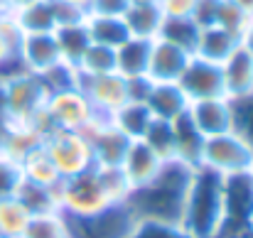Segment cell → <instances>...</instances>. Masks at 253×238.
<instances>
[{"instance_id":"3957f363","label":"cell","mask_w":253,"mask_h":238,"mask_svg":"<svg viewBox=\"0 0 253 238\" xmlns=\"http://www.w3.org/2000/svg\"><path fill=\"white\" fill-rule=\"evenodd\" d=\"M57 201H59V211L69 219H86L116 204L106 192V187L101 184L96 167H91L84 174L62 179V184L57 187Z\"/></svg>"},{"instance_id":"6da1fadb","label":"cell","mask_w":253,"mask_h":238,"mask_svg":"<svg viewBox=\"0 0 253 238\" xmlns=\"http://www.w3.org/2000/svg\"><path fill=\"white\" fill-rule=\"evenodd\" d=\"M192 174H194L192 167H187L177 159H168L153 182H148L138 189H130V194L123 204L128 206L135 224L182 226L184 201H187Z\"/></svg>"},{"instance_id":"f1b7e54d","label":"cell","mask_w":253,"mask_h":238,"mask_svg":"<svg viewBox=\"0 0 253 238\" xmlns=\"http://www.w3.org/2000/svg\"><path fill=\"white\" fill-rule=\"evenodd\" d=\"M158 37L174 44V47H179V49H184V52H189V54H194L199 27L192 22V17H165Z\"/></svg>"},{"instance_id":"8fae6325","label":"cell","mask_w":253,"mask_h":238,"mask_svg":"<svg viewBox=\"0 0 253 238\" xmlns=\"http://www.w3.org/2000/svg\"><path fill=\"white\" fill-rule=\"evenodd\" d=\"M179 88L184 91V96L192 101H202V98H214V96H224V79H221V64L207 62L202 57H189L184 72L179 74Z\"/></svg>"},{"instance_id":"74e56055","label":"cell","mask_w":253,"mask_h":238,"mask_svg":"<svg viewBox=\"0 0 253 238\" xmlns=\"http://www.w3.org/2000/svg\"><path fill=\"white\" fill-rule=\"evenodd\" d=\"M130 238H189L182 226L168 224H135Z\"/></svg>"},{"instance_id":"cb8c5ba5","label":"cell","mask_w":253,"mask_h":238,"mask_svg":"<svg viewBox=\"0 0 253 238\" xmlns=\"http://www.w3.org/2000/svg\"><path fill=\"white\" fill-rule=\"evenodd\" d=\"M86 32H88V40L93 44H103V47H121L130 35H128V27L123 22V17H113V15H93V12H86L84 17Z\"/></svg>"},{"instance_id":"277c9868","label":"cell","mask_w":253,"mask_h":238,"mask_svg":"<svg viewBox=\"0 0 253 238\" xmlns=\"http://www.w3.org/2000/svg\"><path fill=\"white\" fill-rule=\"evenodd\" d=\"M42 148L47 150V155L52 158L54 167L59 169L62 179H69V177H77V174H84L91 167H96V159H93V150H91V143L84 133H77V130H52Z\"/></svg>"},{"instance_id":"9a60e30c","label":"cell","mask_w":253,"mask_h":238,"mask_svg":"<svg viewBox=\"0 0 253 238\" xmlns=\"http://www.w3.org/2000/svg\"><path fill=\"white\" fill-rule=\"evenodd\" d=\"M189 52L169 44L165 40L155 37L150 42V59H148V72L145 77L150 81H177L189 62Z\"/></svg>"},{"instance_id":"ffe728a7","label":"cell","mask_w":253,"mask_h":238,"mask_svg":"<svg viewBox=\"0 0 253 238\" xmlns=\"http://www.w3.org/2000/svg\"><path fill=\"white\" fill-rule=\"evenodd\" d=\"M172 133H174V159L197 169L207 138L197 130V125L189 120L187 113L179 116L177 120H172Z\"/></svg>"},{"instance_id":"bcb514c9","label":"cell","mask_w":253,"mask_h":238,"mask_svg":"<svg viewBox=\"0 0 253 238\" xmlns=\"http://www.w3.org/2000/svg\"><path fill=\"white\" fill-rule=\"evenodd\" d=\"M7 125H10V120H7V116H5V113H0V145H2V140H5V133H7Z\"/></svg>"},{"instance_id":"8992f818","label":"cell","mask_w":253,"mask_h":238,"mask_svg":"<svg viewBox=\"0 0 253 238\" xmlns=\"http://www.w3.org/2000/svg\"><path fill=\"white\" fill-rule=\"evenodd\" d=\"M199 167H207L221 177H231V174H244L251 172L253 167V153L249 145L236 138L231 130L221 133V135H211L204 140L202 148V159Z\"/></svg>"},{"instance_id":"836d02e7","label":"cell","mask_w":253,"mask_h":238,"mask_svg":"<svg viewBox=\"0 0 253 238\" xmlns=\"http://www.w3.org/2000/svg\"><path fill=\"white\" fill-rule=\"evenodd\" d=\"M158 158L174 159V133H172V123L169 120H160V118H153L145 135L140 138Z\"/></svg>"},{"instance_id":"f6af8a7d","label":"cell","mask_w":253,"mask_h":238,"mask_svg":"<svg viewBox=\"0 0 253 238\" xmlns=\"http://www.w3.org/2000/svg\"><path fill=\"white\" fill-rule=\"evenodd\" d=\"M32 2H37V0H5V10L15 12V10H22V7H27Z\"/></svg>"},{"instance_id":"f35d334b","label":"cell","mask_w":253,"mask_h":238,"mask_svg":"<svg viewBox=\"0 0 253 238\" xmlns=\"http://www.w3.org/2000/svg\"><path fill=\"white\" fill-rule=\"evenodd\" d=\"M219 2L221 0H194L192 7V22L202 30V27H211L216 22V12H219Z\"/></svg>"},{"instance_id":"681fc988","label":"cell","mask_w":253,"mask_h":238,"mask_svg":"<svg viewBox=\"0 0 253 238\" xmlns=\"http://www.w3.org/2000/svg\"><path fill=\"white\" fill-rule=\"evenodd\" d=\"M229 238H249V236H229Z\"/></svg>"},{"instance_id":"f546056e","label":"cell","mask_w":253,"mask_h":238,"mask_svg":"<svg viewBox=\"0 0 253 238\" xmlns=\"http://www.w3.org/2000/svg\"><path fill=\"white\" fill-rule=\"evenodd\" d=\"M116 72V49L103 47V44H88L77 64L79 77H101V74H113Z\"/></svg>"},{"instance_id":"f907efd6","label":"cell","mask_w":253,"mask_h":238,"mask_svg":"<svg viewBox=\"0 0 253 238\" xmlns=\"http://www.w3.org/2000/svg\"><path fill=\"white\" fill-rule=\"evenodd\" d=\"M251 179H253V167H251Z\"/></svg>"},{"instance_id":"4316f807","label":"cell","mask_w":253,"mask_h":238,"mask_svg":"<svg viewBox=\"0 0 253 238\" xmlns=\"http://www.w3.org/2000/svg\"><path fill=\"white\" fill-rule=\"evenodd\" d=\"M108 120H111L128 140H140V138L145 135V130H148L153 116H150V111H148L145 103L128 101V103H123Z\"/></svg>"},{"instance_id":"484cf974","label":"cell","mask_w":253,"mask_h":238,"mask_svg":"<svg viewBox=\"0 0 253 238\" xmlns=\"http://www.w3.org/2000/svg\"><path fill=\"white\" fill-rule=\"evenodd\" d=\"M54 40H57V47H59V57H62V62L77 69L82 54L86 52V47L91 44L84 20H79V22H69V25H59V27L54 30Z\"/></svg>"},{"instance_id":"ab89813d","label":"cell","mask_w":253,"mask_h":238,"mask_svg":"<svg viewBox=\"0 0 253 238\" xmlns=\"http://www.w3.org/2000/svg\"><path fill=\"white\" fill-rule=\"evenodd\" d=\"M130 0H93L91 10L93 15H113V17H123V12L128 10Z\"/></svg>"},{"instance_id":"4dcf8cb0","label":"cell","mask_w":253,"mask_h":238,"mask_svg":"<svg viewBox=\"0 0 253 238\" xmlns=\"http://www.w3.org/2000/svg\"><path fill=\"white\" fill-rule=\"evenodd\" d=\"M22 238H72L69 236V224L62 211H47V214H35L25 229Z\"/></svg>"},{"instance_id":"7a4b0ae2","label":"cell","mask_w":253,"mask_h":238,"mask_svg":"<svg viewBox=\"0 0 253 238\" xmlns=\"http://www.w3.org/2000/svg\"><path fill=\"white\" fill-rule=\"evenodd\" d=\"M182 229L189 238H219L224 231V177L197 167L189 182Z\"/></svg>"},{"instance_id":"5bb4252c","label":"cell","mask_w":253,"mask_h":238,"mask_svg":"<svg viewBox=\"0 0 253 238\" xmlns=\"http://www.w3.org/2000/svg\"><path fill=\"white\" fill-rule=\"evenodd\" d=\"M163 164H165V159L158 158L143 140H130L126 158L121 162V172L126 174L130 189H138V187L153 182L160 174Z\"/></svg>"},{"instance_id":"4fadbf2b","label":"cell","mask_w":253,"mask_h":238,"mask_svg":"<svg viewBox=\"0 0 253 238\" xmlns=\"http://www.w3.org/2000/svg\"><path fill=\"white\" fill-rule=\"evenodd\" d=\"M20 62L27 72L32 74H44L47 69L57 67L62 62L59 47L54 40V32H42V35H22L20 47H17Z\"/></svg>"},{"instance_id":"d4e9b609","label":"cell","mask_w":253,"mask_h":238,"mask_svg":"<svg viewBox=\"0 0 253 238\" xmlns=\"http://www.w3.org/2000/svg\"><path fill=\"white\" fill-rule=\"evenodd\" d=\"M20 169H22V179L25 182H32V184H40V187H49V189H57L62 184L59 169L54 167L52 158L47 155V150L42 145L35 148L32 153H27L25 158L20 159Z\"/></svg>"},{"instance_id":"e0dca14e","label":"cell","mask_w":253,"mask_h":238,"mask_svg":"<svg viewBox=\"0 0 253 238\" xmlns=\"http://www.w3.org/2000/svg\"><path fill=\"white\" fill-rule=\"evenodd\" d=\"M163 10L158 0H130L128 10L123 12V22L130 37L155 40L163 27Z\"/></svg>"},{"instance_id":"30bf717a","label":"cell","mask_w":253,"mask_h":238,"mask_svg":"<svg viewBox=\"0 0 253 238\" xmlns=\"http://www.w3.org/2000/svg\"><path fill=\"white\" fill-rule=\"evenodd\" d=\"M93 150V159L101 167H121V162L126 158V150L130 145V140L103 116H96L88 128L82 130Z\"/></svg>"},{"instance_id":"8d00e7d4","label":"cell","mask_w":253,"mask_h":238,"mask_svg":"<svg viewBox=\"0 0 253 238\" xmlns=\"http://www.w3.org/2000/svg\"><path fill=\"white\" fill-rule=\"evenodd\" d=\"M40 79L44 81L47 93H54V91H62V88H69V86H77L79 74H77L74 67L59 62L57 67H52V69H47L44 74H40Z\"/></svg>"},{"instance_id":"60d3db41","label":"cell","mask_w":253,"mask_h":238,"mask_svg":"<svg viewBox=\"0 0 253 238\" xmlns=\"http://www.w3.org/2000/svg\"><path fill=\"white\" fill-rule=\"evenodd\" d=\"M163 17H192L194 0H158Z\"/></svg>"},{"instance_id":"2e32d148","label":"cell","mask_w":253,"mask_h":238,"mask_svg":"<svg viewBox=\"0 0 253 238\" xmlns=\"http://www.w3.org/2000/svg\"><path fill=\"white\" fill-rule=\"evenodd\" d=\"M145 106H148L153 118L172 123V120H177L179 116L187 113L189 98L184 96V91L179 88L177 81H153L150 93L145 98Z\"/></svg>"},{"instance_id":"7c38bea8","label":"cell","mask_w":253,"mask_h":238,"mask_svg":"<svg viewBox=\"0 0 253 238\" xmlns=\"http://www.w3.org/2000/svg\"><path fill=\"white\" fill-rule=\"evenodd\" d=\"M187 116L204 138L221 135V133L231 130V103L226 96L192 101L187 108Z\"/></svg>"},{"instance_id":"603a6c76","label":"cell","mask_w":253,"mask_h":238,"mask_svg":"<svg viewBox=\"0 0 253 238\" xmlns=\"http://www.w3.org/2000/svg\"><path fill=\"white\" fill-rule=\"evenodd\" d=\"M17 27L22 35H42V32H54L57 30V7L54 0H37L22 10L12 12Z\"/></svg>"},{"instance_id":"ee69618b","label":"cell","mask_w":253,"mask_h":238,"mask_svg":"<svg viewBox=\"0 0 253 238\" xmlns=\"http://www.w3.org/2000/svg\"><path fill=\"white\" fill-rule=\"evenodd\" d=\"M57 2H62V5H69V7H74V10H79V12H88L91 10V2L93 0H57Z\"/></svg>"},{"instance_id":"7dc6e473","label":"cell","mask_w":253,"mask_h":238,"mask_svg":"<svg viewBox=\"0 0 253 238\" xmlns=\"http://www.w3.org/2000/svg\"><path fill=\"white\" fill-rule=\"evenodd\" d=\"M234 2H236V5H241L249 15H253V0H234Z\"/></svg>"},{"instance_id":"d6986e66","label":"cell","mask_w":253,"mask_h":238,"mask_svg":"<svg viewBox=\"0 0 253 238\" xmlns=\"http://www.w3.org/2000/svg\"><path fill=\"white\" fill-rule=\"evenodd\" d=\"M239 49V35L211 25V27H202L199 37H197V47H194V57H202L207 62L221 64L226 62L234 52Z\"/></svg>"},{"instance_id":"7402d4cb","label":"cell","mask_w":253,"mask_h":238,"mask_svg":"<svg viewBox=\"0 0 253 238\" xmlns=\"http://www.w3.org/2000/svg\"><path fill=\"white\" fill-rule=\"evenodd\" d=\"M150 42H153V40L128 37L121 47H116V72H118L123 79L145 77V72H148V59H150Z\"/></svg>"},{"instance_id":"d6a6232c","label":"cell","mask_w":253,"mask_h":238,"mask_svg":"<svg viewBox=\"0 0 253 238\" xmlns=\"http://www.w3.org/2000/svg\"><path fill=\"white\" fill-rule=\"evenodd\" d=\"M15 197L32 211V216L35 214H47V211H59L57 189L40 187V184H32V182H22Z\"/></svg>"},{"instance_id":"9c48e42d","label":"cell","mask_w":253,"mask_h":238,"mask_svg":"<svg viewBox=\"0 0 253 238\" xmlns=\"http://www.w3.org/2000/svg\"><path fill=\"white\" fill-rule=\"evenodd\" d=\"M77 86L86 93L93 111L103 118H111L123 103H128V79L118 72L101 77H79Z\"/></svg>"},{"instance_id":"c3c4849f","label":"cell","mask_w":253,"mask_h":238,"mask_svg":"<svg viewBox=\"0 0 253 238\" xmlns=\"http://www.w3.org/2000/svg\"><path fill=\"white\" fill-rule=\"evenodd\" d=\"M0 10H5V0H0Z\"/></svg>"},{"instance_id":"e575fe53","label":"cell","mask_w":253,"mask_h":238,"mask_svg":"<svg viewBox=\"0 0 253 238\" xmlns=\"http://www.w3.org/2000/svg\"><path fill=\"white\" fill-rule=\"evenodd\" d=\"M246 22H249V12L241 5H236L234 0H221L219 2V12H216V22L214 25H219V27L234 32V35H241Z\"/></svg>"},{"instance_id":"83f0119b","label":"cell","mask_w":253,"mask_h":238,"mask_svg":"<svg viewBox=\"0 0 253 238\" xmlns=\"http://www.w3.org/2000/svg\"><path fill=\"white\" fill-rule=\"evenodd\" d=\"M30 219L32 211L17 197L0 199V238H22Z\"/></svg>"},{"instance_id":"ac0fdd59","label":"cell","mask_w":253,"mask_h":238,"mask_svg":"<svg viewBox=\"0 0 253 238\" xmlns=\"http://www.w3.org/2000/svg\"><path fill=\"white\" fill-rule=\"evenodd\" d=\"M221 79L226 98L253 93V57L239 47L226 62H221Z\"/></svg>"},{"instance_id":"7bdbcfd3","label":"cell","mask_w":253,"mask_h":238,"mask_svg":"<svg viewBox=\"0 0 253 238\" xmlns=\"http://www.w3.org/2000/svg\"><path fill=\"white\" fill-rule=\"evenodd\" d=\"M239 47L246 49L253 57V15H249V22H246V27H244L241 35H239Z\"/></svg>"},{"instance_id":"44dd1931","label":"cell","mask_w":253,"mask_h":238,"mask_svg":"<svg viewBox=\"0 0 253 238\" xmlns=\"http://www.w3.org/2000/svg\"><path fill=\"white\" fill-rule=\"evenodd\" d=\"M20 27L10 10H0V79L12 77L17 72H27L20 62L17 47H20Z\"/></svg>"},{"instance_id":"d590c367","label":"cell","mask_w":253,"mask_h":238,"mask_svg":"<svg viewBox=\"0 0 253 238\" xmlns=\"http://www.w3.org/2000/svg\"><path fill=\"white\" fill-rule=\"evenodd\" d=\"M22 182H25V179H22L20 162L7 158L5 153H0V199L15 197Z\"/></svg>"},{"instance_id":"5b68a950","label":"cell","mask_w":253,"mask_h":238,"mask_svg":"<svg viewBox=\"0 0 253 238\" xmlns=\"http://www.w3.org/2000/svg\"><path fill=\"white\" fill-rule=\"evenodd\" d=\"M2 88V111L7 120H27L32 113H37L47 101V86L40 79V74L32 72H17L12 77L0 79Z\"/></svg>"},{"instance_id":"ba28073f","label":"cell","mask_w":253,"mask_h":238,"mask_svg":"<svg viewBox=\"0 0 253 238\" xmlns=\"http://www.w3.org/2000/svg\"><path fill=\"white\" fill-rule=\"evenodd\" d=\"M67 224L72 238H130L135 229V219L130 216L126 204H113L111 209L86 219L67 216Z\"/></svg>"},{"instance_id":"b9f144b4","label":"cell","mask_w":253,"mask_h":238,"mask_svg":"<svg viewBox=\"0 0 253 238\" xmlns=\"http://www.w3.org/2000/svg\"><path fill=\"white\" fill-rule=\"evenodd\" d=\"M150 86H153V81L148 79V77L128 79V101L145 103V98H148V93H150Z\"/></svg>"},{"instance_id":"52a82bcc","label":"cell","mask_w":253,"mask_h":238,"mask_svg":"<svg viewBox=\"0 0 253 238\" xmlns=\"http://www.w3.org/2000/svg\"><path fill=\"white\" fill-rule=\"evenodd\" d=\"M44 111L52 118L54 128L59 130H77L82 133L88 128V123L98 116L86 98V93L79 86H69L62 91H54L44 101Z\"/></svg>"},{"instance_id":"1f68e13d","label":"cell","mask_w":253,"mask_h":238,"mask_svg":"<svg viewBox=\"0 0 253 238\" xmlns=\"http://www.w3.org/2000/svg\"><path fill=\"white\" fill-rule=\"evenodd\" d=\"M231 103V133L241 138L253 153V93L229 98Z\"/></svg>"}]
</instances>
